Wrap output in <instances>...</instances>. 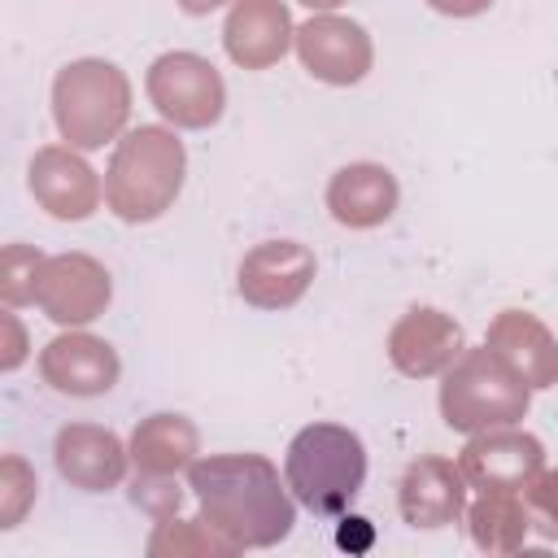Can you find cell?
<instances>
[{
	"label": "cell",
	"mask_w": 558,
	"mask_h": 558,
	"mask_svg": "<svg viewBox=\"0 0 558 558\" xmlns=\"http://www.w3.org/2000/svg\"><path fill=\"white\" fill-rule=\"evenodd\" d=\"M52 462L57 475L78 488V493H109L126 480L131 466V449L122 445L118 432L100 427V423H65L52 440Z\"/></svg>",
	"instance_id": "cell-15"
},
{
	"label": "cell",
	"mask_w": 558,
	"mask_h": 558,
	"mask_svg": "<svg viewBox=\"0 0 558 558\" xmlns=\"http://www.w3.org/2000/svg\"><path fill=\"white\" fill-rule=\"evenodd\" d=\"M466 353V331L440 305H410L388 331V362L405 379L445 375Z\"/></svg>",
	"instance_id": "cell-12"
},
{
	"label": "cell",
	"mask_w": 558,
	"mask_h": 558,
	"mask_svg": "<svg viewBox=\"0 0 558 558\" xmlns=\"http://www.w3.org/2000/svg\"><path fill=\"white\" fill-rule=\"evenodd\" d=\"M0 371H17L22 362H26V331H22V323H17V314L4 305V314H0Z\"/></svg>",
	"instance_id": "cell-26"
},
{
	"label": "cell",
	"mask_w": 558,
	"mask_h": 558,
	"mask_svg": "<svg viewBox=\"0 0 558 558\" xmlns=\"http://www.w3.org/2000/svg\"><path fill=\"white\" fill-rule=\"evenodd\" d=\"M283 480L310 514H344L366 484V445L344 423H310L283 453Z\"/></svg>",
	"instance_id": "cell-4"
},
{
	"label": "cell",
	"mask_w": 558,
	"mask_h": 558,
	"mask_svg": "<svg viewBox=\"0 0 558 558\" xmlns=\"http://www.w3.org/2000/svg\"><path fill=\"white\" fill-rule=\"evenodd\" d=\"M144 554L148 558H227V554H240V545L222 527H214L205 514L196 519L170 514V519H157Z\"/></svg>",
	"instance_id": "cell-21"
},
{
	"label": "cell",
	"mask_w": 558,
	"mask_h": 558,
	"mask_svg": "<svg viewBox=\"0 0 558 558\" xmlns=\"http://www.w3.org/2000/svg\"><path fill=\"white\" fill-rule=\"evenodd\" d=\"M466 475L458 462L440 458V453H418L405 471H401V484H397V506H401V519L418 532H436V527H449L466 514Z\"/></svg>",
	"instance_id": "cell-14"
},
{
	"label": "cell",
	"mask_w": 558,
	"mask_h": 558,
	"mask_svg": "<svg viewBox=\"0 0 558 558\" xmlns=\"http://www.w3.org/2000/svg\"><path fill=\"white\" fill-rule=\"evenodd\" d=\"M484 344L532 388L545 392L558 384V336L532 314V310H501L488 331Z\"/></svg>",
	"instance_id": "cell-17"
},
{
	"label": "cell",
	"mask_w": 558,
	"mask_h": 558,
	"mask_svg": "<svg viewBox=\"0 0 558 558\" xmlns=\"http://www.w3.org/2000/svg\"><path fill=\"white\" fill-rule=\"evenodd\" d=\"M131 466L144 475H179L201 458V432L187 414L174 410H157L148 418L135 423L131 440Z\"/></svg>",
	"instance_id": "cell-19"
},
{
	"label": "cell",
	"mask_w": 558,
	"mask_h": 558,
	"mask_svg": "<svg viewBox=\"0 0 558 558\" xmlns=\"http://www.w3.org/2000/svg\"><path fill=\"white\" fill-rule=\"evenodd\" d=\"M26 187H31L35 205L48 218H57V222H83L105 201L100 174L70 144H44V148H35V157L26 166Z\"/></svg>",
	"instance_id": "cell-8"
},
{
	"label": "cell",
	"mask_w": 558,
	"mask_h": 558,
	"mask_svg": "<svg viewBox=\"0 0 558 558\" xmlns=\"http://www.w3.org/2000/svg\"><path fill=\"white\" fill-rule=\"evenodd\" d=\"M187 148L174 126H131L105 170V205L122 222H157L183 192Z\"/></svg>",
	"instance_id": "cell-2"
},
{
	"label": "cell",
	"mask_w": 558,
	"mask_h": 558,
	"mask_svg": "<svg viewBox=\"0 0 558 558\" xmlns=\"http://www.w3.org/2000/svg\"><path fill=\"white\" fill-rule=\"evenodd\" d=\"M187 488L240 549H270L296 523V497L266 453H205L187 466Z\"/></svg>",
	"instance_id": "cell-1"
},
{
	"label": "cell",
	"mask_w": 558,
	"mask_h": 558,
	"mask_svg": "<svg viewBox=\"0 0 558 558\" xmlns=\"http://www.w3.org/2000/svg\"><path fill=\"white\" fill-rule=\"evenodd\" d=\"M532 410V388L488 349H466L440 375V418L449 432L475 436L488 427L523 423Z\"/></svg>",
	"instance_id": "cell-5"
},
{
	"label": "cell",
	"mask_w": 558,
	"mask_h": 558,
	"mask_svg": "<svg viewBox=\"0 0 558 558\" xmlns=\"http://www.w3.org/2000/svg\"><path fill=\"white\" fill-rule=\"evenodd\" d=\"M131 118V78L105 57L65 61L52 78V122L61 144L92 153L118 144Z\"/></svg>",
	"instance_id": "cell-3"
},
{
	"label": "cell",
	"mask_w": 558,
	"mask_h": 558,
	"mask_svg": "<svg viewBox=\"0 0 558 558\" xmlns=\"http://www.w3.org/2000/svg\"><path fill=\"white\" fill-rule=\"evenodd\" d=\"M527 514H532V532L545 541H558V466H545L527 488H523Z\"/></svg>",
	"instance_id": "cell-24"
},
{
	"label": "cell",
	"mask_w": 558,
	"mask_h": 558,
	"mask_svg": "<svg viewBox=\"0 0 558 558\" xmlns=\"http://www.w3.org/2000/svg\"><path fill=\"white\" fill-rule=\"evenodd\" d=\"M397 201H401V183L379 161H349L327 179V209L349 231L384 227L397 214Z\"/></svg>",
	"instance_id": "cell-18"
},
{
	"label": "cell",
	"mask_w": 558,
	"mask_h": 558,
	"mask_svg": "<svg viewBox=\"0 0 558 558\" xmlns=\"http://www.w3.org/2000/svg\"><path fill=\"white\" fill-rule=\"evenodd\" d=\"M296 44V22L283 0H235L222 22V48L240 70H270Z\"/></svg>",
	"instance_id": "cell-16"
},
{
	"label": "cell",
	"mask_w": 558,
	"mask_h": 558,
	"mask_svg": "<svg viewBox=\"0 0 558 558\" xmlns=\"http://www.w3.org/2000/svg\"><path fill=\"white\" fill-rule=\"evenodd\" d=\"M318 275L314 253L301 240H262L240 257L235 292L253 310H292Z\"/></svg>",
	"instance_id": "cell-11"
},
{
	"label": "cell",
	"mask_w": 558,
	"mask_h": 558,
	"mask_svg": "<svg viewBox=\"0 0 558 558\" xmlns=\"http://www.w3.org/2000/svg\"><path fill=\"white\" fill-rule=\"evenodd\" d=\"M39 480L31 471V462L22 453H4L0 458V527H17L26 519V510L35 506Z\"/></svg>",
	"instance_id": "cell-23"
},
{
	"label": "cell",
	"mask_w": 558,
	"mask_h": 558,
	"mask_svg": "<svg viewBox=\"0 0 558 558\" xmlns=\"http://www.w3.org/2000/svg\"><path fill=\"white\" fill-rule=\"evenodd\" d=\"M466 532L484 554H514L532 532L523 493H480L466 506Z\"/></svg>",
	"instance_id": "cell-20"
},
{
	"label": "cell",
	"mask_w": 558,
	"mask_h": 558,
	"mask_svg": "<svg viewBox=\"0 0 558 558\" xmlns=\"http://www.w3.org/2000/svg\"><path fill=\"white\" fill-rule=\"evenodd\" d=\"M144 92L153 109L179 131H205L227 109V83L201 52H161L144 74Z\"/></svg>",
	"instance_id": "cell-6"
},
{
	"label": "cell",
	"mask_w": 558,
	"mask_h": 558,
	"mask_svg": "<svg viewBox=\"0 0 558 558\" xmlns=\"http://www.w3.org/2000/svg\"><path fill=\"white\" fill-rule=\"evenodd\" d=\"M371 541H375L371 519H362V514H344V519H340V527H336V545H340V549L362 554V549H371Z\"/></svg>",
	"instance_id": "cell-27"
},
{
	"label": "cell",
	"mask_w": 558,
	"mask_h": 558,
	"mask_svg": "<svg viewBox=\"0 0 558 558\" xmlns=\"http://www.w3.org/2000/svg\"><path fill=\"white\" fill-rule=\"evenodd\" d=\"M113 301V279L92 253H52L39 270L35 305L57 327H87Z\"/></svg>",
	"instance_id": "cell-9"
},
{
	"label": "cell",
	"mask_w": 558,
	"mask_h": 558,
	"mask_svg": "<svg viewBox=\"0 0 558 558\" xmlns=\"http://www.w3.org/2000/svg\"><path fill=\"white\" fill-rule=\"evenodd\" d=\"M292 48H296L305 74L327 87H353L375 65V44H371L366 26L344 13H314L310 22L296 26Z\"/></svg>",
	"instance_id": "cell-7"
},
{
	"label": "cell",
	"mask_w": 558,
	"mask_h": 558,
	"mask_svg": "<svg viewBox=\"0 0 558 558\" xmlns=\"http://www.w3.org/2000/svg\"><path fill=\"white\" fill-rule=\"evenodd\" d=\"M44 262H48V257H44L35 244H22V240L4 244V253H0V301H4L9 310L35 301Z\"/></svg>",
	"instance_id": "cell-22"
},
{
	"label": "cell",
	"mask_w": 558,
	"mask_h": 558,
	"mask_svg": "<svg viewBox=\"0 0 558 558\" xmlns=\"http://www.w3.org/2000/svg\"><path fill=\"white\" fill-rule=\"evenodd\" d=\"M118 375V349L83 327H65L39 349V379L61 397H105Z\"/></svg>",
	"instance_id": "cell-13"
},
{
	"label": "cell",
	"mask_w": 558,
	"mask_h": 558,
	"mask_svg": "<svg viewBox=\"0 0 558 558\" xmlns=\"http://www.w3.org/2000/svg\"><path fill=\"white\" fill-rule=\"evenodd\" d=\"M436 13H445V17H475V13H484L493 0H427Z\"/></svg>",
	"instance_id": "cell-28"
},
{
	"label": "cell",
	"mask_w": 558,
	"mask_h": 558,
	"mask_svg": "<svg viewBox=\"0 0 558 558\" xmlns=\"http://www.w3.org/2000/svg\"><path fill=\"white\" fill-rule=\"evenodd\" d=\"M222 4L231 9L235 0H179V9H183L187 17H205V13H214V9H222Z\"/></svg>",
	"instance_id": "cell-29"
},
{
	"label": "cell",
	"mask_w": 558,
	"mask_h": 558,
	"mask_svg": "<svg viewBox=\"0 0 558 558\" xmlns=\"http://www.w3.org/2000/svg\"><path fill=\"white\" fill-rule=\"evenodd\" d=\"M296 4H305L310 13H336V9L349 4V0H296Z\"/></svg>",
	"instance_id": "cell-30"
},
{
	"label": "cell",
	"mask_w": 558,
	"mask_h": 558,
	"mask_svg": "<svg viewBox=\"0 0 558 558\" xmlns=\"http://www.w3.org/2000/svg\"><path fill=\"white\" fill-rule=\"evenodd\" d=\"M131 501H135L144 514H153V519H170V514H179V506H183V488L174 484V475H144V471H135Z\"/></svg>",
	"instance_id": "cell-25"
},
{
	"label": "cell",
	"mask_w": 558,
	"mask_h": 558,
	"mask_svg": "<svg viewBox=\"0 0 558 558\" xmlns=\"http://www.w3.org/2000/svg\"><path fill=\"white\" fill-rule=\"evenodd\" d=\"M458 466H462L466 484L480 493H523L545 471V445L532 432H523L519 423L488 427L462 445Z\"/></svg>",
	"instance_id": "cell-10"
}]
</instances>
